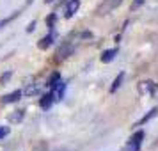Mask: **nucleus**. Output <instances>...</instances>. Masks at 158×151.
Wrapping results in <instances>:
<instances>
[{
    "mask_svg": "<svg viewBox=\"0 0 158 151\" xmlns=\"http://www.w3.org/2000/svg\"><path fill=\"white\" fill-rule=\"evenodd\" d=\"M16 16H18V13H15V15H11L9 16V18H6V20H4V22H0V29H2V27H6V25H7L9 22H13V20H15Z\"/></svg>",
    "mask_w": 158,
    "mask_h": 151,
    "instance_id": "dca6fc26",
    "label": "nucleus"
},
{
    "mask_svg": "<svg viewBox=\"0 0 158 151\" xmlns=\"http://www.w3.org/2000/svg\"><path fill=\"white\" fill-rule=\"evenodd\" d=\"M60 82H62V77H60V73H59V71H55L50 77V80H48V87H50V91L53 89V87H57Z\"/></svg>",
    "mask_w": 158,
    "mask_h": 151,
    "instance_id": "9b49d317",
    "label": "nucleus"
},
{
    "mask_svg": "<svg viewBox=\"0 0 158 151\" xmlns=\"http://www.w3.org/2000/svg\"><path fill=\"white\" fill-rule=\"evenodd\" d=\"M80 37H84V39H87V37H89V39H91V37H93V32L85 30V32H82V36H80Z\"/></svg>",
    "mask_w": 158,
    "mask_h": 151,
    "instance_id": "a211bd4d",
    "label": "nucleus"
},
{
    "mask_svg": "<svg viewBox=\"0 0 158 151\" xmlns=\"http://www.w3.org/2000/svg\"><path fill=\"white\" fill-rule=\"evenodd\" d=\"M55 20H57V15H50L46 18V25L50 27V30H53V27H55Z\"/></svg>",
    "mask_w": 158,
    "mask_h": 151,
    "instance_id": "4468645a",
    "label": "nucleus"
},
{
    "mask_svg": "<svg viewBox=\"0 0 158 151\" xmlns=\"http://www.w3.org/2000/svg\"><path fill=\"white\" fill-rule=\"evenodd\" d=\"M11 75H13L11 71H7L6 75H2V77H0V84H6V82H7L9 78H11Z\"/></svg>",
    "mask_w": 158,
    "mask_h": 151,
    "instance_id": "f3484780",
    "label": "nucleus"
},
{
    "mask_svg": "<svg viewBox=\"0 0 158 151\" xmlns=\"http://www.w3.org/2000/svg\"><path fill=\"white\" fill-rule=\"evenodd\" d=\"M80 9V0H69L68 4H66V9H64V18H73V16L78 13Z\"/></svg>",
    "mask_w": 158,
    "mask_h": 151,
    "instance_id": "20e7f679",
    "label": "nucleus"
},
{
    "mask_svg": "<svg viewBox=\"0 0 158 151\" xmlns=\"http://www.w3.org/2000/svg\"><path fill=\"white\" fill-rule=\"evenodd\" d=\"M73 52H75V46H73V43H69V41L62 43L60 46H59V50L55 52V62H60V61L68 59V57L73 53Z\"/></svg>",
    "mask_w": 158,
    "mask_h": 151,
    "instance_id": "f03ea898",
    "label": "nucleus"
},
{
    "mask_svg": "<svg viewBox=\"0 0 158 151\" xmlns=\"http://www.w3.org/2000/svg\"><path fill=\"white\" fill-rule=\"evenodd\" d=\"M123 80H124V71H121L117 77H115V80L112 82V87H110V93H115V91L123 86Z\"/></svg>",
    "mask_w": 158,
    "mask_h": 151,
    "instance_id": "f8f14e48",
    "label": "nucleus"
},
{
    "mask_svg": "<svg viewBox=\"0 0 158 151\" xmlns=\"http://www.w3.org/2000/svg\"><path fill=\"white\" fill-rule=\"evenodd\" d=\"M142 2H144V0H133V6H135V7H139V6H140Z\"/></svg>",
    "mask_w": 158,
    "mask_h": 151,
    "instance_id": "412c9836",
    "label": "nucleus"
},
{
    "mask_svg": "<svg viewBox=\"0 0 158 151\" xmlns=\"http://www.w3.org/2000/svg\"><path fill=\"white\" fill-rule=\"evenodd\" d=\"M53 41H55V32L50 30V34H48V36H44L43 39L37 43V48H39V50H46V48H50L52 44H53Z\"/></svg>",
    "mask_w": 158,
    "mask_h": 151,
    "instance_id": "423d86ee",
    "label": "nucleus"
},
{
    "mask_svg": "<svg viewBox=\"0 0 158 151\" xmlns=\"http://www.w3.org/2000/svg\"><path fill=\"white\" fill-rule=\"evenodd\" d=\"M123 0H112V7H115V6H119Z\"/></svg>",
    "mask_w": 158,
    "mask_h": 151,
    "instance_id": "aec40b11",
    "label": "nucleus"
},
{
    "mask_svg": "<svg viewBox=\"0 0 158 151\" xmlns=\"http://www.w3.org/2000/svg\"><path fill=\"white\" fill-rule=\"evenodd\" d=\"M117 55V48H110V50H105L101 53V62L103 64H108V62H112Z\"/></svg>",
    "mask_w": 158,
    "mask_h": 151,
    "instance_id": "6e6552de",
    "label": "nucleus"
},
{
    "mask_svg": "<svg viewBox=\"0 0 158 151\" xmlns=\"http://www.w3.org/2000/svg\"><path fill=\"white\" fill-rule=\"evenodd\" d=\"M158 91V84H155L153 80H144L139 84V93L140 94H149V96H155Z\"/></svg>",
    "mask_w": 158,
    "mask_h": 151,
    "instance_id": "7ed1b4c3",
    "label": "nucleus"
},
{
    "mask_svg": "<svg viewBox=\"0 0 158 151\" xmlns=\"http://www.w3.org/2000/svg\"><path fill=\"white\" fill-rule=\"evenodd\" d=\"M23 115H25V110H16V114H13L9 119H11V123H20L23 121Z\"/></svg>",
    "mask_w": 158,
    "mask_h": 151,
    "instance_id": "ddd939ff",
    "label": "nucleus"
},
{
    "mask_svg": "<svg viewBox=\"0 0 158 151\" xmlns=\"http://www.w3.org/2000/svg\"><path fill=\"white\" fill-rule=\"evenodd\" d=\"M53 96H52V93H48V94H43V98L39 100V107L43 108V110H48V108L53 105Z\"/></svg>",
    "mask_w": 158,
    "mask_h": 151,
    "instance_id": "9d476101",
    "label": "nucleus"
},
{
    "mask_svg": "<svg viewBox=\"0 0 158 151\" xmlns=\"http://www.w3.org/2000/svg\"><path fill=\"white\" fill-rule=\"evenodd\" d=\"M34 27H36V22H32L29 27H27V32H32V30H34Z\"/></svg>",
    "mask_w": 158,
    "mask_h": 151,
    "instance_id": "6ab92c4d",
    "label": "nucleus"
},
{
    "mask_svg": "<svg viewBox=\"0 0 158 151\" xmlns=\"http://www.w3.org/2000/svg\"><path fill=\"white\" fill-rule=\"evenodd\" d=\"M9 132H11V130H9V126H0V141H2L4 137H7Z\"/></svg>",
    "mask_w": 158,
    "mask_h": 151,
    "instance_id": "2eb2a0df",
    "label": "nucleus"
},
{
    "mask_svg": "<svg viewBox=\"0 0 158 151\" xmlns=\"http://www.w3.org/2000/svg\"><path fill=\"white\" fill-rule=\"evenodd\" d=\"M22 96H23V91L16 89V91H13V93H9V94H6V96H2L0 103H4V105H9V103H16V101L20 100Z\"/></svg>",
    "mask_w": 158,
    "mask_h": 151,
    "instance_id": "39448f33",
    "label": "nucleus"
},
{
    "mask_svg": "<svg viewBox=\"0 0 158 151\" xmlns=\"http://www.w3.org/2000/svg\"><path fill=\"white\" fill-rule=\"evenodd\" d=\"M46 2H48V4H52V2H53V0H46Z\"/></svg>",
    "mask_w": 158,
    "mask_h": 151,
    "instance_id": "4be33fe9",
    "label": "nucleus"
},
{
    "mask_svg": "<svg viewBox=\"0 0 158 151\" xmlns=\"http://www.w3.org/2000/svg\"><path fill=\"white\" fill-rule=\"evenodd\" d=\"M50 93H52V96H53V100H55V101L62 100V98H64V94H66V82L62 80L57 87H53V89H52Z\"/></svg>",
    "mask_w": 158,
    "mask_h": 151,
    "instance_id": "0eeeda50",
    "label": "nucleus"
},
{
    "mask_svg": "<svg viewBox=\"0 0 158 151\" xmlns=\"http://www.w3.org/2000/svg\"><path fill=\"white\" fill-rule=\"evenodd\" d=\"M144 130H137L135 133L131 135L128 146L124 148V151H140V146H142V141H144Z\"/></svg>",
    "mask_w": 158,
    "mask_h": 151,
    "instance_id": "f257e3e1",
    "label": "nucleus"
},
{
    "mask_svg": "<svg viewBox=\"0 0 158 151\" xmlns=\"http://www.w3.org/2000/svg\"><path fill=\"white\" fill-rule=\"evenodd\" d=\"M158 115V107H155V108H151L149 112H148V114L144 115L142 119H139V121H137V124L135 126H142V124H146V123H149L151 119H153V117H156Z\"/></svg>",
    "mask_w": 158,
    "mask_h": 151,
    "instance_id": "1a4fd4ad",
    "label": "nucleus"
}]
</instances>
